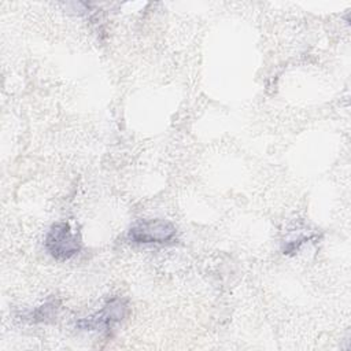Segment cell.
Segmentation results:
<instances>
[{"instance_id": "obj_1", "label": "cell", "mask_w": 351, "mask_h": 351, "mask_svg": "<svg viewBox=\"0 0 351 351\" xmlns=\"http://www.w3.org/2000/svg\"><path fill=\"white\" fill-rule=\"evenodd\" d=\"M45 248L52 258L67 261L80 252L81 243L69 223L58 222L51 226L45 236Z\"/></svg>"}, {"instance_id": "obj_2", "label": "cell", "mask_w": 351, "mask_h": 351, "mask_svg": "<svg viewBox=\"0 0 351 351\" xmlns=\"http://www.w3.org/2000/svg\"><path fill=\"white\" fill-rule=\"evenodd\" d=\"M128 314V300L123 298H112L107 300L100 311L75 322L81 330H108L121 322Z\"/></svg>"}, {"instance_id": "obj_3", "label": "cell", "mask_w": 351, "mask_h": 351, "mask_svg": "<svg viewBox=\"0 0 351 351\" xmlns=\"http://www.w3.org/2000/svg\"><path fill=\"white\" fill-rule=\"evenodd\" d=\"M176 233V226L166 219H141L129 229L128 237L137 244H160L173 240Z\"/></svg>"}, {"instance_id": "obj_4", "label": "cell", "mask_w": 351, "mask_h": 351, "mask_svg": "<svg viewBox=\"0 0 351 351\" xmlns=\"http://www.w3.org/2000/svg\"><path fill=\"white\" fill-rule=\"evenodd\" d=\"M53 307H55V303H47V304L38 307V308L32 314L33 321L36 322V321H44L45 318H49V317L52 315V313H53Z\"/></svg>"}]
</instances>
